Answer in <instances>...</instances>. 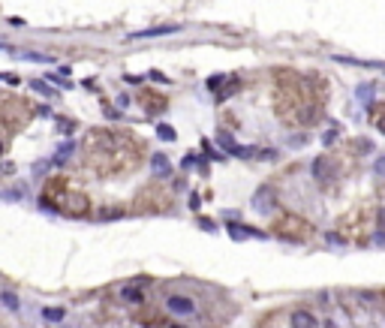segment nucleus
I'll return each instance as SVG.
<instances>
[{"instance_id":"26","label":"nucleus","mask_w":385,"mask_h":328,"mask_svg":"<svg viewBox=\"0 0 385 328\" xmlns=\"http://www.w3.org/2000/svg\"><path fill=\"white\" fill-rule=\"evenodd\" d=\"M0 48H6V45H3V42H0Z\"/></svg>"},{"instance_id":"24","label":"nucleus","mask_w":385,"mask_h":328,"mask_svg":"<svg viewBox=\"0 0 385 328\" xmlns=\"http://www.w3.org/2000/svg\"><path fill=\"white\" fill-rule=\"evenodd\" d=\"M0 157H3V142H0Z\"/></svg>"},{"instance_id":"13","label":"nucleus","mask_w":385,"mask_h":328,"mask_svg":"<svg viewBox=\"0 0 385 328\" xmlns=\"http://www.w3.org/2000/svg\"><path fill=\"white\" fill-rule=\"evenodd\" d=\"M0 301H3L6 307H12V310H18V295H15V292H0Z\"/></svg>"},{"instance_id":"2","label":"nucleus","mask_w":385,"mask_h":328,"mask_svg":"<svg viewBox=\"0 0 385 328\" xmlns=\"http://www.w3.org/2000/svg\"><path fill=\"white\" fill-rule=\"evenodd\" d=\"M274 235H277V238H286V241H301V238L307 235V223L286 214V217H280V220L274 223Z\"/></svg>"},{"instance_id":"21","label":"nucleus","mask_w":385,"mask_h":328,"mask_svg":"<svg viewBox=\"0 0 385 328\" xmlns=\"http://www.w3.org/2000/svg\"><path fill=\"white\" fill-rule=\"evenodd\" d=\"M151 78H154V81H169V78H166V75H162V72H157V69H154V72H151Z\"/></svg>"},{"instance_id":"18","label":"nucleus","mask_w":385,"mask_h":328,"mask_svg":"<svg viewBox=\"0 0 385 328\" xmlns=\"http://www.w3.org/2000/svg\"><path fill=\"white\" fill-rule=\"evenodd\" d=\"M33 91H39V94H51V88L42 85V81H33Z\"/></svg>"},{"instance_id":"1","label":"nucleus","mask_w":385,"mask_h":328,"mask_svg":"<svg viewBox=\"0 0 385 328\" xmlns=\"http://www.w3.org/2000/svg\"><path fill=\"white\" fill-rule=\"evenodd\" d=\"M45 205H51L54 211H61L66 217H85L88 214V199L78 196V193H61L54 202H45Z\"/></svg>"},{"instance_id":"20","label":"nucleus","mask_w":385,"mask_h":328,"mask_svg":"<svg viewBox=\"0 0 385 328\" xmlns=\"http://www.w3.org/2000/svg\"><path fill=\"white\" fill-rule=\"evenodd\" d=\"M18 196H21V190H9V193H3V199H6V202H15Z\"/></svg>"},{"instance_id":"17","label":"nucleus","mask_w":385,"mask_h":328,"mask_svg":"<svg viewBox=\"0 0 385 328\" xmlns=\"http://www.w3.org/2000/svg\"><path fill=\"white\" fill-rule=\"evenodd\" d=\"M373 172H376V175H385V157H379V160L373 163Z\"/></svg>"},{"instance_id":"12","label":"nucleus","mask_w":385,"mask_h":328,"mask_svg":"<svg viewBox=\"0 0 385 328\" xmlns=\"http://www.w3.org/2000/svg\"><path fill=\"white\" fill-rule=\"evenodd\" d=\"M157 135H160L162 142H175V130H172L169 124H160V127H157Z\"/></svg>"},{"instance_id":"10","label":"nucleus","mask_w":385,"mask_h":328,"mask_svg":"<svg viewBox=\"0 0 385 328\" xmlns=\"http://www.w3.org/2000/svg\"><path fill=\"white\" fill-rule=\"evenodd\" d=\"M151 166H154V172H157L160 178L172 175V163H169V157H166V154H154V157H151Z\"/></svg>"},{"instance_id":"7","label":"nucleus","mask_w":385,"mask_h":328,"mask_svg":"<svg viewBox=\"0 0 385 328\" xmlns=\"http://www.w3.org/2000/svg\"><path fill=\"white\" fill-rule=\"evenodd\" d=\"M181 24H162V28H151V31H132L127 39H145V36H169V33H178Z\"/></svg>"},{"instance_id":"16","label":"nucleus","mask_w":385,"mask_h":328,"mask_svg":"<svg viewBox=\"0 0 385 328\" xmlns=\"http://www.w3.org/2000/svg\"><path fill=\"white\" fill-rule=\"evenodd\" d=\"M223 78H226V75H214V78H211V81H208V88H211V91H217V88H220V85H223Z\"/></svg>"},{"instance_id":"15","label":"nucleus","mask_w":385,"mask_h":328,"mask_svg":"<svg viewBox=\"0 0 385 328\" xmlns=\"http://www.w3.org/2000/svg\"><path fill=\"white\" fill-rule=\"evenodd\" d=\"M69 151H72V145H69V142H66L64 148H61V151H58V157H54V163H64L66 157H69Z\"/></svg>"},{"instance_id":"14","label":"nucleus","mask_w":385,"mask_h":328,"mask_svg":"<svg viewBox=\"0 0 385 328\" xmlns=\"http://www.w3.org/2000/svg\"><path fill=\"white\" fill-rule=\"evenodd\" d=\"M373 94H376V88H373V85H361V88H358V99H364V102H367V99H373Z\"/></svg>"},{"instance_id":"19","label":"nucleus","mask_w":385,"mask_h":328,"mask_svg":"<svg viewBox=\"0 0 385 328\" xmlns=\"http://www.w3.org/2000/svg\"><path fill=\"white\" fill-rule=\"evenodd\" d=\"M376 127L385 132V108H382V112H376Z\"/></svg>"},{"instance_id":"22","label":"nucleus","mask_w":385,"mask_h":328,"mask_svg":"<svg viewBox=\"0 0 385 328\" xmlns=\"http://www.w3.org/2000/svg\"><path fill=\"white\" fill-rule=\"evenodd\" d=\"M373 244H385V232H376L373 235Z\"/></svg>"},{"instance_id":"9","label":"nucleus","mask_w":385,"mask_h":328,"mask_svg":"<svg viewBox=\"0 0 385 328\" xmlns=\"http://www.w3.org/2000/svg\"><path fill=\"white\" fill-rule=\"evenodd\" d=\"M229 235H232L235 241H241V238H265L259 229H250V226H235V223H229Z\"/></svg>"},{"instance_id":"11","label":"nucleus","mask_w":385,"mask_h":328,"mask_svg":"<svg viewBox=\"0 0 385 328\" xmlns=\"http://www.w3.org/2000/svg\"><path fill=\"white\" fill-rule=\"evenodd\" d=\"M64 316H66L64 307H45V310H42V319H45V322H51V325H54V322H61Z\"/></svg>"},{"instance_id":"25","label":"nucleus","mask_w":385,"mask_h":328,"mask_svg":"<svg viewBox=\"0 0 385 328\" xmlns=\"http://www.w3.org/2000/svg\"><path fill=\"white\" fill-rule=\"evenodd\" d=\"M172 328H184V325H172Z\"/></svg>"},{"instance_id":"6","label":"nucleus","mask_w":385,"mask_h":328,"mask_svg":"<svg viewBox=\"0 0 385 328\" xmlns=\"http://www.w3.org/2000/svg\"><path fill=\"white\" fill-rule=\"evenodd\" d=\"M118 298H121L124 304H142V301H145V289H142L139 283H127V286L118 289Z\"/></svg>"},{"instance_id":"23","label":"nucleus","mask_w":385,"mask_h":328,"mask_svg":"<svg viewBox=\"0 0 385 328\" xmlns=\"http://www.w3.org/2000/svg\"><path fill=\"white\" fill-rule=\"evenodd\" d=\"M376 220H379V226L385 229V208H379V214H376Z\"/></svg>"},{"instance_id":"8","label":"nucleus","mask_w":385,"mask_h":328,"mask_svg":"<svg viewBox=\"0 0 385 328\" xmlns=\"http://www.w3.org/2000/svg\"><path fill=\"white\" fill-rule=\"evenodd\" d=\"M292 328H319V319L310 310H295L292 313Z\"/></svg>"},{"instance_id":"3","label":"nucleus","mask_w":385,"mask_h":328,"mask_svg":"<svg viewBox=\"0 0 385 328\" xmlns=\"http://www.w3.org/2000/svg\"><path fill=\"white\" fill-rule=\"evenodd\" d=\"M166 307H169L172 313H178V316H190L193 310H196V304H193L187 295H169L166 298Z\"/></svg>"},{"instance_id":"5","label":"nucleus","mask_w":385,"mask_h":328,"mask_svg":"<svg viewBox=\"0 0 385 328\" xmlns=\"http://www.w3.org/2000/svg\"><path fill=\"white\" fill-rule=\"evenodd\" d=\"M313 175H316L319 181H331V178L337 175V163H334L331 157H319V160L313 163Z\"/></svg>"},{"instance_id":"4","label":"nucleus","mask_w":385,"mask_h":328,"mask_svg":"<svg viewBox=\"0 0 385 328\" xmlns=\"http://www.w3.org/2000/svg\"><path fill=\"white\" fill-rule=\"evenodd\" d=\"M271 196H274V190H271V187H259V190H256V196H253V208H256L259 214H271V211H274Z\"/></svg>"}]
</instances>
